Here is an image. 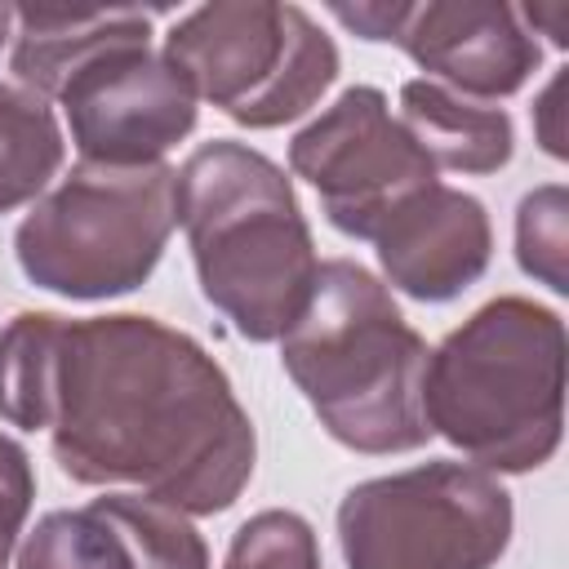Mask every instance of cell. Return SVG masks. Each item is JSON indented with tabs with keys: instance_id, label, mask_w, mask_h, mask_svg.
I'll return each instance as SVG.
<instances>
[{
	"instance_id": "cell-14",
	"label": "cell",
	"mask_w": 569,
	"mask_h": 569,
	"mask_svg": "<svg viewBox=\"0 0 569 569\" xmlns=\"http://www.w3.org/2000/svg\"><path fill=\"white\" fill-rule=\"evenodd\" d=\"M400 124L431 156L436 173H498L516 156V124L502 107L462 98L427 76L400 84Z\"/></svg>"
},
{
	"instance_id": "cell-22",
	"label": "cell",
	"mask_w": 569,
	"mask_h": 569,
	"mask_svg": "<svg viewBox=\"0 0 569 569\" xmlns=\"http://www.w3.org/2000/svg\"><path fill=\"white\" fill-rule=\"evenodd\" d=\"M520 18H525V27H529L533 36L542 31L556 49H569V4H565V0H538V4H525Z\"/></svg>"
},
{
	"instance_id": "cell-8",
	"label": "cell",
	"mask_w": 569,
	"mask_h": 569,
	"mask_svg": "<svg viewBox=\"0 0 569 569\" xmlns=\"http://www.w3.org/2000/svg\"><path fill=\"white\" fill-rule=\"evenodd\" d=\"M289 169L311 182L329 227L351 240H373L409 196L436 182L431 156L373 84L342 89L307 129H298Z\"/></svg>"
},
{
	"instance_id": "cell-3",
	"label": "cell",
	"mask_w": 569,
	"mask_h": 569,
	"mask_svg": "<svg viewBox=\"0 0 569 569\" xmlns=\"http://www.w3.org/2000/svg\"><path fill=\"white\" fill-rule=\"evenodd\" d=\"M280 365L338 445L409 453L431 440L422 418L427 342L360 262H320L302 316L280 338Z\"/></svg>"
},
{
	"instance_id": "cell-15",
	"label": "cell",
	"mask_w": 569,
	"mask_h": 569,
	"mask_svg": "<svg viewBox=\"0 0 569 569\" xmlns=\"http://www.w3.org/2000/svg\"><path fill=\"white\" fill-rule=\"evenodd\" d=\"M62 129L49 98L0 80V213L36 204L62 169Z\"/></svg>"
},
{
	"instance_id": "cell-20",
	"label": "cell",
	"mask_w": 569,
	"mask_h": 569,
	"mask_svg": "<svg viewBox=\"0 0 569 569\" xmlns=\"http://www.w3.org/2000/svg\"><path fill=\"white\" fill-rule=\"evenodd\" d=\"M329 13L356 31L360 40H378V44H391L396 31H400V18H405V0H365V4H329Z\"/></svg>"
},
{
	"instance_id": "cell-12",
	"label": "cell",
	"mask_w": 569,
	"mask_h": 569,
	"mask_svg": "<svg viewBox=\"0 0 569 569\" xmlns=\"http://www.w3.org/2000/svg\"><path fill=\"white\" fill-rule=\"evenodd\" d=\"M373 249L391 289L413 302H453L489 271L493 227L471 191L431 182L382 222Z\"/></svg>"
},
{
	"instance_id": "cell-18",
	"label": "cell",
	"mask_w": 569,
	"mask_h": 569,
	"mask_svg": "<svg viewBox=\"0 0 569 569\" xmlns=\"http://www.w3.org/2000/svg\"><path fill=\"white\" fill-rule=\"evenodd\" d=\"M222 569H320L316 529L298 511L267 507L231 533Z\"/></svg>"
},
{
	"instance_id": "cell-10",
	"label": "cell",
	"mask_w": 569,
	"mask_h": 569,
	"mask_svg": "<svg viewBox=\"0 0 569 569\" xmlns=\"http://www.w3.org/2000/svg\"><path fill=\"white\" fill-rule=\"evenodd\" d=\"M18 569H209L191 516L147 493H107L44 511L18 547Z\"/></svg>"
},
{
	"instance_id": "cell-23",
	"label": "cell",
	"mask_w": 569,
	"mask_h": 569,
	"mask_svg": "<svg viewBox=\"0 0 569 569\" xmlns=\"http://www.w3.org/2000/svg\"><path fill=\"white\" fill-rule=\"evenodd\" d=\"M9 36H13V4L0 0V44H4Z\"/></svg>"
},
{
	"instance_id": "cell-6",
	"label": "cell",
	"mask_w": 569,
	"mask_h": 569,
	"mask_svg": "<svg viewBox=\"0 0 569 569\" xmlns=\"http://www.w3.org/2000/svg\"><path fill=\"white\" fill-rule=\"evenodd\" d=\"M164 58L244 129H280L307 116L338 80V44L298 4L213 0L182 13L164 36Z\"/></svg>"
},
{
	"instance_id": "cell-17",
	"label": "cell",
	"mask_w": 569,
	"mask_h": 569,
	"mask_svg": "<svg viewBox=\"0 0 569 569\" xmlns=\"http://www.w3.org/2000/svg\"><path fill=\"white\" fill-rule=\"evenodd\" d=\"M516 262L551 293H569V191L533 187L516 209Z\"/></svg>"
},
{
	"instance_id": "cell-13",
	"label": "cell",
	"mask_w": 569,
	"mask_h": 569,
	"mask_svg": "<svg viewBox=\"0 0 569 569\" xmlns=\"http://www.w3.org/2000/svg\"><path fill=\"white\" fill-rule=\"evenodd\" d=\"M160 9H58V4H13V53L9 67L22 89L58 98V89L89 58L116 44H151V18Z\"/></svg>"
},
{
	"instance_id": "cell-21",
	"label": "cell",
	"mask_w": 569,
	"mask_h": 569,
	"mask_svg": "<svg viewBox=\"0 0 569 569\" xmlns=\"http://www.w3.org/2000/svg\"><path fill=\"white\" fill-rule=\"evenodd\" d=\"M560 93H565V67L547 80V89H542L538 102H533V133H538L542 151L556 156V160L569 156V147H565V124H560Z\"/></svg>"
},
{
	"instance_id": "cell-4",
	"label": "cell",
	"mask_w": 569,
	"mask_h": 569,
	"mask_svg": "<svg viewBox=\"0 0 569 569\" xmlns=\"http://www.w3.org/2000/svg\"><path fill=\"white\" fill-rule=\"evenodd\" d=\"M422 418L476 467L525 476L556 458L565 431V320L507 293L476 307L427 351Z\"/></svg>"
},
{
	"instance_id": "cell-5",
	"label": "cell",
	"mask_w": 569,
	"mask_h": 569,
	"mask_svg": "<svg viewBox=\"0 0 569 569\" xmlns=\"http://www.w3.org/2000/svg\"><path fill=\"white\" fill-rule=\"evenodd\" d=\"M173 169L80 160L13 231V258L36 289L102 302L151 280L173 236Z\"/></svg>"
},
{
	"instance_id": "cell-1",
	"label": "cell",
	"mask_w": 569,
	"mask_h": 569,
	"mask_svg": "<svg viewBox=\"0 0 569 569\" xmlns=\"http://www.w3.org/2000/svg\"><path fill=\"white\" fill-rule=\"evenodd\" d=\"M44 431L67 480L133 485L182 516L227 511L258 462L227 369L191 333L138 311L62 325Z\"/></svg>"
},
{
	"instance_id": "cell-16",
	"label": "cell",
	"mask_w": 569,
	"mask_h": 569,
	"mask_svg": "<svg viewBox=\"0 0 569 569\" xmlns=\"http://www.w3.org/2000/svg\"><path fill=\"white\" fill-rule=\"evenodd\" d=\"M67 316L18 311L0 329V418L22 431L49 427V396L58 369V338Z\"/></svg>"
},
{
	"instance_id": "cell-9",
	"label": "cell",
	"mask_w": 569,
	"mask_h": 569,
	"mask_svg": "<svg viewBox=\"0 0 569 569\" xmlns=\"http://www.w3.org/2000/svg\"><path fill=\"white\" fill-rule=\"evenodd\" d=\"M80 160L111 169L164 164L196 129L200 98L151 44H116L89 58L58 89Z\"/></svg>"
},
{
	"instance_id": "cell-11",
	"label": "cell",
	"mask_w": 569,
	"mask_h": 569,
	"mask_svg": "<svg viewBox=\"0 0 569 569\" xmlns=\"http://www.w3.org/2000/svg\"><path fill=\"white\" fill-rule=\"evenodd\" d=\"M427 80L462 98H507L538 71L542 49L516 4L498 0H427L405 4L396 40Z\"/></svg>"
},
{
	"instance_id": "cell-19",
	"label": "cell",
	"mask_w": 569,
	"mask_h": 569,
	"mask_svg": "<svg viewBox=\"0 0 569 569\" xmlns=\"http://www.w3.org/2000/svg\"><path fill=\"white\" fill-rule=\"evenodd\" d=\"M31 498H36V471L27 449L0 431V569L13 556V542L31 516Z\"/></svg>"
},
{
	"instance_id": "cell-2",
	"label": "cell",
	"mask_w": 569,
	"mask_h": 569,
	"mask_svg": "<svg viewBox=\"0 0 569 569\" xmlns=\"http://www.w3.org/2000/svg\"><path fill=\"white\" fill-rule=\"evenodd\" d=\"M200 293L249 342H280L316 284V240L284 169L249 142H200L173 169Z\"/></svg>"
},
{
	"instance_id": "cell-7",
	"label": "cell",
	"mask_w": 569,
	"mask_h": 569,
	"mask_svg": "<svg viewBox=\"0 0 569 569\" xmlns=\"http://www.w3.org/2000/svg\"><path fill=\"white\" fill-rule=\"evenodd\" d=\"M511 525L507 485L453 458L360 480L338 502L347 569H493Z\"/></svg>"
}]
</instances>
